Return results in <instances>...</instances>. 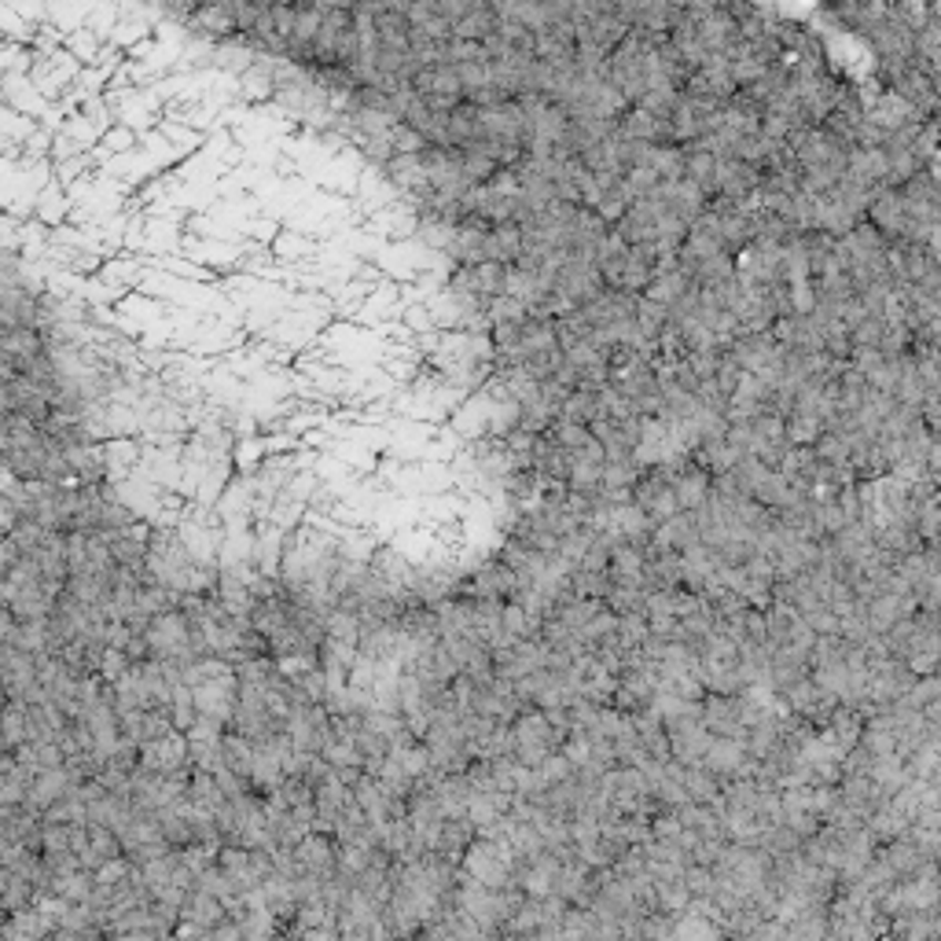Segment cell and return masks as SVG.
Wrapping results in <instances>:
<instances>
[{
  "label": "cell",
  "mask_w": 941,
  "mask_h": 941,
  "mask_svg": "<svg viewBox=\"0 0 941 941\" xmlns=\"http://www.w3.org/2000/svg\"><path fill=\"white\" fill-rule=\"evenodd\" d=\"M412 89L420 92V96L427 100V108L438 111V114H449L457 111L463 103V85H460V74L457 67L449 63H434V67H423L420 74H416Z\"/></svg>",
  "instance_id": "1"
},
{
  "label": "cell",
  "mask_w": 941,
  "mask_h": 941,
  "mask_svg": "<svg viewBox=\"0 0 941 941\" xmlns=\"http://www.w3.org/2000/svg\"><path fill=\"white\" fill-rule=\"evenodd\" d=\"M706 493H710V474L699 463H688V468L677 471V501L681 508H703Z\"/></svg>",
  "instance_id": "2"
}]
</instances>
